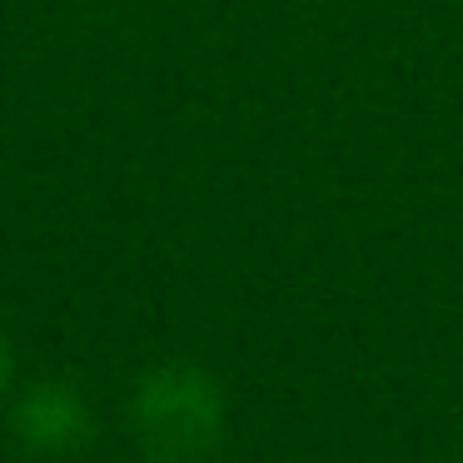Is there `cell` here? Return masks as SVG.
<instances>
[{
	"label": "cell",
	"instance_id": "1",
	"mask_svg": "<svg viewBox=\"0 0 463 463\" xmlns=\"http://www.w3.org/2000/svg\"><path fill=\"white\" fill-rule=\"evenodd\" d=\"M130 429L155 463H194L224 433V393L194 364H160L135 383Z\"/></svg>",
	"mask_w": 463,
	"mask_h": 463
},
{
	"label": "cell",
	"instance_id": "2",
	"mask_svg": "<svg viewBox=\"0 0 463 463\" xmlns=\"http://www.w3.org/2000/svg\"><path fill=\"white\" fill-rule=\"evenodd\" d=\"M90 403L75 383L65 379H41L15 399L11 409V429L15 439L25 443L41 458H61V453H75L90 443Z\"/></svg>",
	"mask_w": 463,
	"mask_h": 463
},
{
	"label": "cell",
	"instance_id": "3",
	"mask_svg": "<svg viewBox=\"0 0 463 463\" xmlns=\"http://www.w3.org/2000/svg\"><path fill=\"white\" fill-rule=\"evenodd\" d=\"M5 373H11V349H5V334H0V389H5Z\"/></svg>",
	"mask_w": 463,
	"mask_h": 463
}]
</instances>
